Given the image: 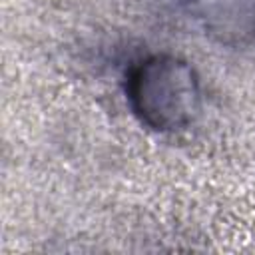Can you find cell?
Returning <instances> with one entry per match:
<instances>
[{"instance_id":"1","label":"cell","mask_w":255,"mask_h":255,"mask_svg":"<svg viewBox=\"0 0 255 255\" xmlns=\"http://www.w3.org/2000/svg\"><path fill=\"white\" fill-rule=\"evenodd\" d=\"M128 98L139 120L157 131L183 129L193 124L201 110L195 70L169 54L149 56L131 68Z\"/></svg>"},{"instance_id":"2","label":"cell","mask_w":255,"mask_h":255,"mask_svg":"<svg viewBox=\"0 0 255 255\" xmlns=\"http://www.w3.org/2000/svg\"><path fill=\"white\" fill-rule=\"evenodd\" d=\"M205 26L221 36H255V0H195Z\"/></svg>"}]
</instances>
